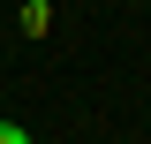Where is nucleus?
<instances>
[{
    "instance_id": "f257e3e1",
    "label": "nucleus",
    "mask_w": 151,
    "mask_h": 144,
    "mask_svg": "<svg viewBox=\"0 0 151 144\" xmlns=\"http://www.w3.org/2000/svg\"><path fill=\"white\" fill-rule=\"evenodd\" d=\"M15 31H23V38H45V31H53V8H45V0H23Z\"/></svg>"
},
{
    "instance_id": "f03ea898",
    "label": "nucleus",
    "mask_w": 151,
    "mask_h": 144,
    "mask_svg": "<svg viewBox=\"0 0 151 144\" xmlns=\"http://www.w3.org/2000/svg\"><path fill=\"white\" fill-rule=\"evenodd\" d=\"M0 144H38V137H30L23 121H0Z\"/></svg>"
}]
</instances>
